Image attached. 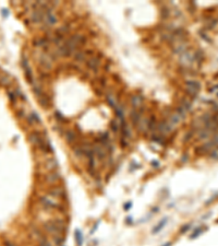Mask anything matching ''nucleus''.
Segmentation results:
<instances>
[{
    "instance_id": "f257e3e1",
    "label": "nucleus",
    "mask_w": 218,
    "mask_h": 246,
    "mask_svg": "<svg viewBox=\"0 0 218 246\" xmlns=\"http://www.w3.org/2000/svg\"><path fill=\"white\" fill-rule=\"evenodd\" d=\"M44 229L46 230V232H48L51 236L55 235H63L67 226L64 224L62 220H52V221H48L44 224Z\"/></svg>"
},
{
    "instance_id": "f03ea898",
    "label": "nucleus",
    "mask_w": 218,
    "mask_h": 246,
    "mask_svg": "<svg viewBox=\"0 0 218 246\" xmlns=\"http://www.w3.org/2000/svg\"><path fill=\"white\" fill-rule=\"evenodd\" d=\"M185 87H187V94L191 96L192 98H198V92L201 90V83L196 80H187L185 81Z\"/></svg>"
},
{
    "instance_id": "7ed1b4c3",
    "label": "nucleus",
    "mask_w": 218,
    "mask_h": 246,
    "mask_svg": "<svg viewBox=\"0 0 218 246\" xmlns=\"http://www.w3.org/2000/svg\"><path fill=\"white\" fill-rule=\"evenodd\" d=\"M39 202L40 205H42L44 208H46V209H59V208H61L59 202H57V200H56L54 197H51L50 195L40 197Z\"/></svg>"
},
{
    "instance_id": "20e7f679",
    "label": "nucleus",
    "mask_w": 218,
    "mask_h": 246,
    "mask_svg": "<svg viewBox=\"0 0 218 246\" xmlns=\"http://www.w3.org/2000/svg\"><path fill=\"white\" fill-rule=\"evenodd\" d=\"M179 60H180V65L182 67L185 68V69H189L193 65V61H194V56L190 53V51H185L184 53H182L179 57Z\"/></svg>"
},
{
    "instance_id": "39448f33",
    "label": "nucleus",
    "mask_w": 218,
    "mask_h": 246,
    "mask_svg": "<svg viewBox=\"0 0 218 246\" xmlns=\"http://www.w3.org/2000/svg\"><path fill=\"white\" fill-rule=\"evenodd\" d=\"M99 65H101V58L97 56H92L91 58H88L86 60V66L90 70L97 72L99 69Z\"/></svg>"
},
{
    "instance_id": "423d86ee",
    "label": "nucleus",
    "mask_w": 218,
    "mask_h": 246,
    "mask_svg": "<svg viewBox=\"0 0 218 246\" xmlns=\"http://www.w3.org/2000/svg\"><path fill=\"white\" fill-rule=\"evenodd\" d=\"M49 195L51 197H54L55 199H63L66 197V192L64 189L60 186H56L49 190Z\"/></svg>"
},
{
    "instance_id": "0eeeda50",
    "label": "nucleus",
    "mask_w": 218,
    "mask_h": 246,
    "mask_svg": "<svg viewBox=\"0 0 218 246\" xmlns=\"http://www.w3.org/2000/svg\"><path fill=\"white\" fill-rule=\"evenodd\" d=\"M40 65L43 66L45 69H51L52 67V58L50 57L49 54H44L40 57Z\"/></svg>"
},
{
    "instance_id": "6e6552de",
    "label": "nucleus",
    "mask_w": 218,
    "mask_h": 246,
    "mask_svg": "<svg viewBox=\"0 0 218 246\" xmlns=\"http://www.w3.org/2000/svg\"><path fill=\"white\" fill-rule=\"evenodd\" d=\"M93 151H94V154L96 156H98L99 159H104L107 154V150L105 147L101 145V143H97V145H93Z\"/></svg>"
},
{
    "instance_id": "1a4fd4ad",
    "label": "nucleus",
    "mask_w": 218,
    "mask_h": 246,
    "mask_svg": "<svg viewBox=\"0 0 218 246\" xmlns=\"http://www.w3.org/2000/svg\"><path fill=\"white\" fill-rule=\"evenodd\" d=\"M22 66H23L24 70H25V77H26V79H27V82L32 83V82H33L32 70H31L30 66H28V62H27V59L25 57H23V60H22Z\"/></svg>"
},
{
    "instance_id": "9d476101",
    "label": "nucleus",
    "mask_w": 218,
    "mask_h": 246,
    "mask_svg": "<svg viewBox=\"0 0 218 246\" xmlns=\"http://www.w3.org/2000/svg\"><path fill=\"white\" fill-rule=\"evenodd\" d=\"M130 102L134 109H139V108H141L142 104H143V96H141V95H133L131 98Z\"/></svg>"
},
{
    "instance_id": "9b49d317",
    "label": "nucleus",
    "mask_w": 218,
    "mask_h": 246,
    "mask_svg": "<svg viewBox=\"0 0 218 246\" xmlns=\"http://www.w3.org/2000/svg\"><path fill=\"white\" fill-rule=\"evenodd\" d=\"M181 120H182V118L179 116V114L176 111H174V113H171V114L169 115V118L167 119V121L172 126V127H174L176 125H178Z\"/></svg>"
},
{
    "instance_id": "f8f14e48",
    "label": "nucleus",
    "mask_w": 218,
    "mask_h": 246,
    "mask_svg": "<svg viewBox=\"0 0 218 246\" xmlns=\"http://www.w3.org/2000/svg\"><path fill=\"white\" fill-rule=\"evenodd\" d=\"M142 112L139 111V109H132L130 113V117H131V120H132V123H133V125L134 126H138V124L140 123V120H141V116Z\"/></svg>"
},
{
    "instance_id": "ddd939ff",
    "label": "nucleus",
    "mask_w": 218,
    "mask_h": 246,
    "mask_svg": "<svg viewBox=\"0 0 218 246\" xmlns=\"http://www.w3.org/2000/svg\"><path fill=\"white\" fill-rule=\"evenodd\" d=\"M46 169L49 172H55L58 169V161L55 158H48L46 161Z\"/></svg>"
},
{
    "instance_id": "4468645a",
    "label": "nucleus",
    "mask_w": 218,
    "mask_h": 246,
    "mask_svg": "<svg viewBox=\"0 0 218 246\" xmlns=\"http://www.w3.org/2000/svg\"><path fill=\"white\" fill-rule=\"evenodd\" d=\"M61 175L60 173L57 172V171H55V172H49L47 174V176H46V181H47L49 184H55V183H57L59 179H60Z\"/></svg>"
},
{
    "instance_id": "2eb2a0df",
    "label": "nucleus",
    "mask_w": 218,
    "mask_h": 246,
    "mask_svg": "<svg viewBox=\"0 0 218 246\" xmlns=\"http://www.w3.org/2000/svg\"><path fill=\"white\" fill-rule=\"evenodd\" d=\"M64 137H66V140L68 141V143H73L75 140H77V135H75V131L71 130V129H68L64 132Z\"/></svg>"
},
{
    "instance_id": "dca6fc26",
    "label": "nucleus",
    "mask_w": 218,
    "mask_h": 246,
    "mask_svg": "<svg viewBox=\"0 0 218 246\" xmlns=\"http://www.w3.org/2000/svg\"><path fill=\"white\" fill-rule=\"evenodd\" d=\"M43 138V136L40 135V134H38V132H32L30 135V137H28V139H30L31 143H33V145H38V143H39L40 139Z\"/></svg>"
},
{
    "instance_id": "f3484780",
    "label": "nucleus",
    "mask_w": 218,
    "mask_h": 246,
    "mask_svg": "<svg viewBox=\"0 0 218 246\" xmlns=\"http://www.w3.org/2000/svg\"><path fill=\"white\" fill-rule=\"evenodd\" d=\"M73 57H74V60L79 61V62H83V61L87 60L85 53H84V51H80V49H77V51L74 53Z\"/></svg>"
},
{
    "instance_id": "a211bd4d",
    "label": "nucleus",
    "mask_w": 218,
    "mask_h": 246,
    "mask_svg": "<svg viewBox=\"0 0 218 246\" xmlns=\"http://www.w3.org/2000/svg\"><path fill=\"white\" fill-rule=\"evenodd\" d=\"M180 106L184 108L187 112H189V111H191L192 103L188 98H181V101H180Z\"/></svg>"
},
{
    "instance_id": "6ab92c4d",
    "label": "nucleus",
    "mask_w": 218,
    "mask_h": 246,
    "mask_svg": "<svg viewBox=\"0 0 218 246\" xmlns=\"http://www.w3.org/2000/svg\"><path fill=\"white\" fill-rule=\"evenodd\" d=\"M106 100H107L109 106H111L112 108L116 109V107H117L118 104H117V101H116V98L114 96V94H111V93H107V94H106Z\"/></svg>"
},
{
    "instance_id": "aec40b11",
    "label": "nucleus",
    "mask_w": 218,
    "mask_h": 246,
    "mask_svg": "<svg viewBox=\"0 0 218 246\" xmlns=\"http://www.w3.org/2000/svg\"><path fill=\"white\" fill-rule=\"evenodd\" d=\"M38 98V102H39V104L43 106L44 108H48L49 107V100H48V98H47V95L44 93L43 95H40L39 98Z\"/></svg>"
},
{
    "instance_id": "412c9836",
    "label": "nucleus",
    "mask_w": 218,
    "mask_h": 246,
    "mask_svg": "<svg viewBox=\"0 0 218 246\" xmlns=\"http://www.w3.org/2000/svg\"><path fill=\"white\" fill-rule=\"evenodd\" d=\"M211 136V130H208V129H202V130H200L198 131V138L202 139V140H206V139H208V137Z\"/></svg>"
},
{
    "instance_id": "4be33fe9",
    "label": "nucleus",
    "mask_w": 218,
    "mask_h": 246,
    "mask_svg": "<svg viewBox=\"0 0 218 246\" xmlns=\"http://www.w3.org/2000/svg\"><path fill=\"white\" fill-rule=\"evenodd\" d=\"M193 56H194V60H196L198 62H200V64H201V61L204 59V53H203V51H201V49L195 51Z\"/></svg>"
},
{
    "instance_id": "5701e85b",
    "label": "nucleus",
    "mask_w": 218,
    "mask_h": 246,
    "mask_svg": "<svg viewBox=\"0 0 218 246\" xmlns=\"http://www.w3.org/2000/svg\"><path fill=\"white\" fill-rule=\"evenodd\" d=\"M161 18H163V20H167L168 18H169V15H170V10L168 9L167 7H164L163 9H161Z\"/></svg>"
},
{
    "instance_id": "b1692460",
    "label": "nucleus",
    "mask_w": 218,
    "mask_h": 246,
    "mask_svg": "<svg viewBox=\"0 0 218 246\" xmlns=\"http://www.w3.org/2000/svg\"><path fill=\"white\" fill-rule=\"evenodd\" d=\"M176 112L178 113L179 116H180V117H181L182 119H183V118H184L185 116H187V113H188V112L185 111V109H184L183 107H181V106H178V107L176 108Z\"/></svg>"
},
{
    "instance_id": "393cba45",
    "label": "nucleus",
    "mask_w": 218,
    "mask_h": 246,
    "mask_svg": "<svg viewBox=\"0 0 218 246\" xmlns=\"http://www.w3.org/2000/svg\"><path fill=\"white\" fill-rule=\"evenodd\" d=\"M166 223H167V219H164V220H163V222H159V223H158V225L156 226V228H155L154 230H153V233H157V232H159V231H160V230L165 226V224H166Z\"/></svg>"
},
{
    "instance_id": "a878e982",
    "label": "nucleus",
    "mask_w": 218,
    "mask_h": 246,
    "mask_svg": "<svg viewBox=\"0 0 218 246\" xmlns=\"http://www.w3.org/2000/svg\"><path fill=\"white\" fill-rule=\"evenodd\" d=\"M75 239H77V245L80 246L81 244H82V242H83V237H82V234H81V232L79 231V230H77L75 231Z\"/></svg>"
},
{
    "instance_id": "bb28decb",
    "label": "nucleus",
    "mask_w": 218,
    "mask_h": 246,
    "mask_svg": "<svg viewBox=\"0 0 218 246\" xmlns=\"http://www.w3.org/2000/svg\"><path fill=\"white\" fill-rule=\"evenodd\" d=\"M110 127H111V129L114 130V132H118V130L120 129V125H119V121H114V120H112L111 121V124H110Z\"/></svg>"
},
{
    "instance_id": "cd10ccee",
    "label": "nucleus",
    "mask_w": 218,
    "mask_h": 246,
    "mask_svg": "<svg viewBox=\"0 0 218 246\" xmlns=\"http://www.w3.org/2000/svg\"><path fill=\"white\" fill-rule=\"evenodd\" d=\"M55 118H56L59 123H64V121H66V118H64L63 116H62V114L59 113V112H55Z\"/></svg>"
},
{
    "instance_id": "c85d7f7f",
    "label": "nucleus",
    "mask_w": 218,
    "mask_h": 246,
    "mask_svg": "<svg viewBox=\"0 0 218 246\" xmlns=\"http://www.w3.org/2000/svg\"><path fill=\"white\" fill-rule=\"evenodd\" d=\"M0 83L2 85H8L9 83H10V80H9V78L8 77H1L0 78Z\"/></svg>"
},
{
    "instance_id": "c756f323",
    "label": "nucleus",
    "mask_w": 218,
    "mask_h": 246,
    "mask_svg": "<svg viewBox=\"0 0 218 246\" xmlns=\"http://www.w3.org/2000/svg\"><path fill=\"white\" fill-rule=\"evenodd\" d=\"M39 246H52V245H51L46 239H43L39 241Z\"/></svg>"
},
{
    "instance_id": "7c9ffc66",
    "label": "nucleus",
    "mask_w": 218,
    "mask_h": 246,
    "mask_svg": "<svg viewBox=\"0 0 218 246\" xmlns=\"http://www.w3.org/2000/svg\"><path fill=\"white\" fill-rule=\"evenodd\" d=\"M32 118L34 119V121H36V123H40V118H39V116L36 114V113H32Z\"/></svg>"
},
{
    "instance_id": "2f4dec72",
    "label": "nucleus",
    "mask_w": 218,
    "mask_h": 246,
    "mask_svg": "<svg viewBox=\"0 0 218 246\" xmlns=\"http://www.w3.org/2000/svg\"><path fill=\"white\" fill-rule=\"evenodd\" d=\"M8 95H9V98H10L11 101L15 102V94H14V93H12V92H9V93H8Z\"/></svg>"
},
{
    "instance_id": "473e14b6",
    "label": "nucleus",
    "mask_w": 218,
    "mask_h": 246,
    "mask_svg": "<svg viewBox=\"0 0 218 246\" xmlns=\"http://www.w3.org/2000/svg\"><path fill=\"white\" fill-rule=\"evenodd\" d=\"M201 233H202V230H201V228H200V229L198 230V232L195 231V232L193 233V235H192V239H195V236H198L200 234H201Z\"/></svg>"
},
{
    "instance_id": "72a5a7b5",
    "label": "nucleus",
    "mask_w": 218,
    "mask_h": 246,
    "mask_svg": "<svg viewBox=\"0 0 218 246\" xmlns=\"http://www.w3.org/2000/svg\"><path fill=\"white\" fill-rule=\"evenodd\" d=\"M2 14H4V17H8V11H7V9H4V11H2Z\"/></svg>"
},
{
    "instance_id": "f704fd0d",
    "label": "nucleus",
    "mask_w": 218,
    "mask_h": 246,
    "mask_svg": "<svg viewBox=\"0 0 218 246\" xmlns=\"http://www.w3.org/2000/svg\"><path fill=\"white\" fill-rule=\"evenodd\" d=\"M7 245H8V246H12L11 244H9V243H7Z\"/></svg>"
},
{
    "instance_id": "c9c22d12",
    "label": "nucleus",
    "mask_w": 218,
    "mask_h": 246,
    "mask_svg": "<svg viewBox=\"0 0 218 246\" xmlns=\"http://www.w3.org/2000/svg\"><path fill=\"white\" fill-rule=\"evenodd\" d=\"M217 95H218V94H217Z\"/></svg>"
}]
</instances>
